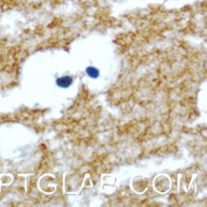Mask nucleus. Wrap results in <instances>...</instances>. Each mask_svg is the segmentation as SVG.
Segmentation results:
<instances>
[{
  "instance_id": "1",
  "label": "nucleus",
  "mask_w": 207,
  "mask_h": 207,
  "mask_svg": "<svg viewBox=\"0 0 207 207\" xmlns=\"http://www.w3.org/2000/svg\"><path fill=\"white\" fill-rule=\"evenodd\" d=\"M72 83V78L70 76H63L57 79V84L61 88H68Z\"/></svg>"
},
{
  "instance_id": "2",
  "label": "nucleus",
  "mask_w": 207,
  "mask_h": 207,
  "mask_svg": "<svg viewBox=\"0 0 207 207\" xmlns=\"http://www.w3.org/2000/svg\"><path fill=\"white\" fill-rule=\"evenodd\" d=\"M87 73H88L89 76H91V77H92V78H97L98 77V75H99L98 70H96V69H95V68H93V67L88 68V70H87Z\"/></svg>"
}]
</instances>
